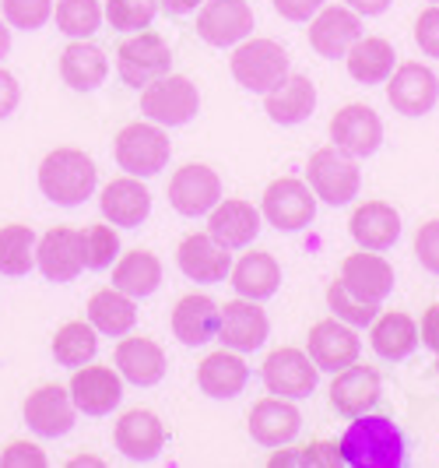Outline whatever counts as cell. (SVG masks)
<instances>
[{"instance_id": "6da1fadb", "label": "cell", "mask_w": 439, "mask_h": 468, "mask_svg": "<svg viewBox=\"0 0 439 468\" xmlns=\"http://www.w3.org/2000/svg\"><path fill=\"white\" fill-rule=\"evenodd\" d=\"M341 462L351 468L404 465V433L387 416H355L341 437Z\"/></svg>"}, {"instance_id": "7a4b0ae2", "label": "cell", "mask_w": 439, "mask_h": 468, "mask_svg": "<svg viewBox=\"0 0 439 468\" xmlns=\"http://www.w3.org/2000/svg\"><path fill=\"white\" fill-rule=\"evenodd\" d=\"M99 169L81 148H53L39 163V190L57 205H81L92 197Z\"/></svg>"}, {"instance_id": "3957f363", "label": "cell", "mask_w": 439, "mask_h": 468, "mask_svg": "<svg viewBox=\"0 0 439 468\" xmlns=\"http://www.w3.org/2000/svg\"><path fill=\"white\" fill-rule=\"evenodd\" d=\"M306 184L317 194V201L348 205L351 197H359L362 173H359L355 155L341 152L338 144H324V148H317V152L309 155V163H306Z\"/></svg>"}, {"instance_id": "277c9868", "label": "cell", "mask_w": 439, "mask_h": 468, "mask_svg": "<svg viewBox=\"0 0 439 468\" xmlns=\"http://www.w3.org/2000/svg\"><path fill=\"white\" fill-rule=\"evenodd\" d=\"M169 152H172V144H169V134L162 131V123H127L113 141V155H116V165L120 169H127L131 176H155V173H162L165 163H169Z\"/></svg>"}, {"instance_id": "5b68a950", "label": "cell", "mask_w": 439, "mask_h": 468, "mask_svg": "<svg viewBox=\"0 0 439 468\" xmlns=\"http://www.w3.org/2000/svg\"><path fill=\"white\" fill-rule=\"evenodd\" d=\"M229 70L246 92L264 95L288 74V53L275 39H243L232 49Z\"/></svg>"}, {"instance_id": "8992f818", "label": "cell", "mask_w": 439, "mask_h": 468, "mask_svg": "<svg viewBox=\"0 0 439 468\" xmlns=\"http://www.w3.org/2000/svg\"><path fill=\"white\" fill-rule=\"evenodd\" d=\"M197 110H201V92L183 74H162L141 89V113L162 127H180L197 117Z\"/></svg>"}, {"instance_id": "52a82bcc", "label": "cell", "mask_w": 439, "mask_h": 468, "mask_svg": "<svg viewBox=\"0 0 439 468\" xmlns=\"http://www.w3.org/2000/svg\"><path fill=\"white\" fill-rule=\"evenodd\" d=\"M260 215L275 226L277 233H299L317 218V194L309 190L306 180L296 176H277L264 190Z\"/></svg>"}, {"instance_id": "ba28073f", "label": "cell", "mask_w": 439, "mask_h": 468, "mask_svg": "<svg viewBox=\"0 0 439 468\" xmlns=\"http://www.w3.org/2000/svg\"><path fill=\"white\" fill-rule=\"evenodd\" d=\"M169 68H172V49H169V43H165L159 32H152V28L134 32L131 39H123L120 49H116V70H120V78H123L127 85H134V89L152 85L155 78L169 74Z\"/></svg>"}, {"instance_id": "9c48e42d", "label": "cell", "mask_w": 439, "mask_h": 468, "mask_svg": "<svg viewBox=\"0 0 439 468\" xmlns=\"http://www.w3.org/2000/svg\"><path fill=\"white\" fill-rule=\"evenodd\" d=\"M260 377H264V388H267L271 395H281V399H306V395H313V388H317L320 367L309 359L306 349L281 346V349L267 352V359H264V367H260Z\"/></svg>"}, {"instance_id": "30bf717a", "label": "cell", "mask_w": 439, "mask_h": 468, "mask_svg": "<svg viewBox=\"0 0 439 468\" xmlns=\"http://www.w3.org/2000/svg\"><path fill=\"white\" fill-rule=\"evenodd\" d=\"M383 85H387V102L401 117H425L439 102L436 70L429 68V64H418V60L397 64Z\"/></svg>"}, {"instance_id": "8fae6325", "label": "cell", "mask_w": 439, "mask_h": 468, "mask_svg": "<svg viewBox=\"0 0 439 468\" xmlns=\"http://www.w3.org/2000/svg\"><path fill=\"white\" fill-rule=\"evenodd\" d=\"M68 391L78 412H85V416H110L120 405V399H123V377L113 367L85 363V367L74 370Z\"/></svg>"}, {"instance_id": "7c38bea8", "label": "cell", "mask_w": 439, "mask_h": 468, "mask_svg": "<svg viewBox=\"0 0 439 468\" xmlns=\"http://www.w3.org/2000/svg\"><path fill=\"white\" fill-rule=\"evenodd\" d=\"M218 201H222V180L211 165L186 163L169 176V205L186 218L208 215Z\"/></svg>"}, {"instance_id": "4fadbf2b", "label": "cell", "mask_w": 439, "mask_h": 468, "mask_svg": "<svg viewBox=\"0 0 439 468\" xmlns=\"http://www.w3.org/2000/svg\"><path fill=\"white\" fill-rule=\"evenodd\" d=\"M306 352H309V359L320 370L338 374V370H345L351 363H359L362 342H359V335H355L351 324L338 321V317H324V321H317L309 328V335H306Z\"/></svg>"}, {"instance_id": "5bb4252c", "label": "cell", "mask_w": 439, "mask_h": 468, "mask_svg": "<svg viewBox=\"0 0 439 468\" xmlns=\"http://www.w3.org/2000/svg\"><path fill=\"white\" fill-rule=\"evenodd\" d=\"M254 32V7L246 0H204L197 11V36L208 47H235Z\"/></svg>"}, {"instance_id": "9a60e30c", "label": "cell", "mask_w": 439, "mask_h": 468, "mask_svg": "<svg viewBox=\"0 0 439 468\" xmlns=\"http://www.w3.org/2000/svg\"><path fill=\"white\" fill-rule=\"evenodd\" d=\"M330 141L355 155V159H366L380 148L383 141V120L372 106H362V102H348L341 106L334 117H330Z\"/></svg>"}, {"instance_id": "2e32d148", "label": "cell", "mask_w": 439, "mask_h": 468, "mask_svg": "<svg viewBox=\"0 0 439 468\" xmlns=\"http://www.w3.org/2000/svg\"><path fill=\"white\" fill-rule=\"evenodd\" d=\"M36 264L49 282H70L85 271V243L81 229L53 226L36 239Z\"/></svg>"}, {"instance_id": "e0dca14e", "label": "cell", "mask_w": 439, "mask_h": 468, "mask_svg": "<svg viewBox=\"0 0 439 468\" xmlns=\"http://www.w3.org/2000/svg\"><path fill=\"white\" fill-rule=\"evenodd\" d=\"M306 36H309L313 53H320L327 60H338L362 36V15H355L351 7H341V4H327L313 15Z\"/></svg>"}, {"instance_id": "ac0fdd59", "label": "cell", "mask_w": 439, "mask_h": 468, "mask_svg": "<svg viewBox=\"0 0 439 468\" xmlns=\"http://www.w3.org/2000/svg\"><path fill=\"white\" fill-rule=\"evenodd\" d=\"M218 342L235 352H254L267 342V314L256 306V300L239 296L222 306Z\"/></svg>"}, {"instance_id": "d6986e66", "label": "cell", "mask_w": 439, "mask_h": 468, "mask_svg": "<svg viewBox=\"0 0 439 468\" xmlns=\"http://www.w3.org/2000/svg\"><path fill=\"white\" fill-rule=\"evenodd\" d=\"M302 430V412L292 405V399H260L250 409V437L264 447H285L296 441V433Z\"/></svg>"}, {"instance_id": "ffe728a7", "label": "cell", "mask_w": 439, "mask_h": 468, "mask_svg": "<svg viewBox=\"0 0 439 468\" xmlns=\"http://www.w3.org/2000/svg\"><path fill=\"white\" fill-rule=\"evenodd\" d=\"M348 233L362 250H391L401 236V211L387 201H362L348 218Z\"/></svg>"}, {"instance_id": "44dd1931", "label": "cell", "mask_w": 439, "mask_h": 468, "mask_svg": "<svg viewBox=\"0 0 439 468\" xmlns=\"http://www.w3.org/2000/svg\"><path fill=\"white\" fill-rule=\"evenodd\" d=\"M113 441L131 462H152L165 447V426L152 409H131L116 420Z\"/></svg>"}, {"instance_id": "7402d4cb", "label": "cell", "mask_w": 439, "mask_h": 468, "mask_svg": "<svg viewBox=\"0 0 439 468\" xmlns=\"http://www.w3.org/2000/svg\"><path fill=\"white\" fill-rule=\"evenodd\" d=\"M260 222H264L260 208H254V205L243 201V197H225V201H218V205L208 211V233L214 236L222 247H229V250L250 247L256 239V233H260Z\"/></svg>"}, {"instance_id": "603a6c76", "label": "cell", "mask_w": 439, "mask_h": 468, "mask_svg": "<svg viewBox=\"0 0 439 468\" xmlns=\"http://www.w3.org/2000/svg\"><path fill=\"white\" fill-rule=\"evenodd\" d=\"M113 363L123 380L138 384V388H152L165 377V352L155 338L148 335H131L120 338L113 352Z\"/></svg>"}, {"instance_id": "cb8c5ba5", "label": "cell", "mask_w": 439, "mask_h": 468, "mask_svg": "<svg viewBox=\"0 0 439 468\" xmlns=\"http://www.w3.org/2000/svg\"><path fill=\"white\" fill-rule=\"evenodd\" d=\"M176 264L186 279L222 282L232 271V254L229 247H222L211 233H190L176 247Z\"/></svg>"}, {"instance_id": "d4e9b609", "label": "cell", "mask_w": 439, "mask_h": 468, "mask_svg": "<svg viewBox=\"0 0 439 468\" xmlns=\"http://www.w3.org/2000/svg\"><path fill=\"white\" fill-rule=\"evenodd\" d=\"M341 282L355 296L370 303H383L393 292V268L380 250H359L341 261Z\"/></svg>"}, {"instance_id": "484cf974", "label": "cell", "mask_w": 439, "mask_h": 468, "mask_svg": "<svg viewBox=\"0 0 439 468\" xmlns=\"http://www.w3.org/2000/svg\"><path fill=\"white\" fill-rule=\"evenodd\" d=\"M74 401L70 391L60 384H43L25 399V422L39 433V437H64L74 426Z\"/></svg>"}, {"instance_id": "4316f807", "label": "cell", "mask_w": 439, "mask_h": 468, "mask_svg": "<svg viewBox=\"0 0 439 468\" xmlns=\"http://www.w3.org/2000/svg\"><path fill=\"white\" fill-rule=\"evenodd\" d=\"M376 401H380V374L372 367L351 363L330 380V405H334V412H341L348 420L372 412Z\"/></svg>"}, {"instance_id": "83f0119b", "label": "cell", "mask_w": 439, "mask_h": 468, "mask_svg": "<svg viewBox=\"0 0 439 468\" xmlns=\"http://www.w3.org/2000/svg\"><path fill=\"white\" fill-rule=\"evenodd\" d=\"M99 208L106 215V222L134 229V226H141V222L148 218V211H152V194L141 184V176H131V173H127V176H116V180H110V184L102 187Z\"/></svg>"}, {"instance_id": "f1b7e54d", "label": "cell", "mask_w": 439, "mask_h": 468, "mask_svg": "<svg viewBox=\"0 0 439 468\" xmlns=\"http://www.w3.org/2000/svg\"><path fill=\"white\" fill-rule=\"evenodd\" d=\"M313 110H317V85L306 74H285L271 92H264V113L281 127L302 123Z\"/></svg>"}, {"instance_id": "f546056e", "label": "cell", "mask_w": 439, "mask_h": 468, "mask_svg": "<svg viewBox=\"0 0 439 468\" xmlns=\"http://www.w3.org/2000/svg\"><path fill=\"white\" fill-rule=\"evenodd\" d=\"M250 380V367L235 349H218L201 359L197 367V388L208 399H235Z\"/></svg>"}, {"instance_id": "4dcf8cb0", "label": "cell", "mask_w": 439, "mask_h": 468, "mask_svg": "<svg viewBox=\"0 0 439 468\" xmlns=\"http://www.w3.org/2000/svg\"><path fill=\"white\" fill-rule=\"evenodd\" d=\"M218 321H222V306L204 292H190L172 310V335L183 346L197 349L211 338H218Z\"/></svg>"}, {"instance_id": "1f68e13d", "label": "cell", "mask_w": 439, "mask_h": 468, "mask_svg": "<svg viewBox=\"0 0 439 468\" xmlns=\"http://www.w3.org/2000/svg\"><path fill=\"white\" fill-rule=\"evenodd\" d=\"M370 346L380 359H408L418 349V324L415 317L401 314V310H387V314H376L370 324Z\"/></svg>"}, {"instance_id": "d6a6232c", "label": "cell", "mask_w": 439, "mask_h": 468, "mask_svg": "<svg viewBox=\"0 0 439 468\" xmlns=\"http://www.w3.org/2000/svg\"><path fill=\"white\" fill-rule=\"evenodd\" d=\"M348 74L362 85H383L397 68V53L383 36H359L345 53Z\"/></svg>"}, {"instance_id": "836d02e7", "label": "cell", "mask_w": 439, "mask_h": 468, "mask_svg": "<svg viewBox=\"0 0 439 468\" xmlns=\"http://www.w3.org/2000/svg\"><path fill=\"white\" fill-rule=\"evenodd\" d=\"M229 275L239 296L260 303V300H267V296L277 292V285H281V264L267 250H250V254H243V258L232 264Z\"/></svg>"}, {"instance_id": "e575fe53", "label": "cell", "mask_w": 439, "mask_h": 468, "mask_svg": "<svg viewBox=\"0 0 439 468\" xmlns=\"http://www.w3.org/2000/svg\"><path fill=\"white\" fill-rule=\"evenodd\" d=\"M106 74H110L106 53L92 43H85V39H74L60 53V78L74 92H92L106 81Z\"/></svg>"}, {"instance_id": "d590c367", "label": "cell", "mask_w": 439, "mask_h": 468, "mask_svg": "<svg viewBox=\"0 0 439 468\" xmlns=\"http://www.w3.org/2000/svg\"><path fill=\"white\" fill-rule=\"evenodd\" d=\"M89 321L99 335H131V328L138 324V306H134V296L120 292L116 285L110 289H99L89 300Z\"/></svg>"}, {"instance_id": "8d00e7d4", "label": "cell", "mask_w": 439, "mask_h": 468, "mask_svg": "<svg viewBox=\"0 0 439 468\" xmlns=\"http://www.w3.org/2000/svg\"><path fill=\"white\" fill-rule=\"evenodd\" d=\"M162 282V261L155 258L152 250H127L123 258L113 264V285L127 296H152Z\"/></svg>"}, {"instance_id": "74e56055", "label": "cell", "mask_w": 439, "mask_h": 468, "mask_svg": "<svg viewBox=\"0 0 439 468\" xmlns=\"http://www.w3.org/2000/svg\"><path fill=\"white\" fill-rule=\"evenodd\" d=\"M95 352H99V331L92 328V321H68L53 335V356L60 367L78 370V367L92 363Z\"/></svg>"}, {"instance_id": "f35d334b", "label": "cell", "mask_w": 439, "mask_h": 468, "mask_svg": "<svg viewBox=\"0 0 439 468\" xmlns=\"http://www.w3.org/2000/svg\"><path fill=\"white\" fill-rule=\"evenodd\" d=\"M32 264H36V233H32V226H22V222L0 226V275L18 279V275L32 271Z\"/></svg>"}, {"instance_id": "ab89813d", "label": "cell", "mask_w": 439, "mask_h": 468, "mask_svg": "<svg viewBox=\"0 0 439 468\" xmlns=\"http://www.w3.org/2000/svg\"><path fill=\"white\" fill-rule=\"evenodd\" d=\"M57 28L70 39H89L102 25V4L99 0H57L53 7Z\"/></svg>"}, {"instance_id": "60d3db41", "label": "cell", "mask_w": 439, "mask_h": 468, "mask_svg": "<svg viewBox=\"0 0 439 468\" xmlns=\"http://www.w3.org/2000/svg\"><path fill=\"white\" fill-rule=\"evenodd\" d=\"M327 306L334 310L338 321H345L351 328H370L372 317L380 314V303H370V300L355 296L341 279H334L327 285Z\"/></svg>"}, {"instance_id": "b9f144b4", "label": "cell", "mask_w": 439, "mask_h": 468, "mask_svg": "<svg viewBox=\"0 0 439 468\" xmlns=\"http://www.w3.org/2000/svg\"><path fill=\"white\" fill-rule=\"evenodd\" d=\"M271 468H292V465H313V468H334V465H345L341 462V447L338 444H327V441H313V444H302V447H285V451H277L271 454Z\"/></svg>"}, {"instance_id": "7bdbcfd3", "label": "cell", "mask_w": 439, "mask_h": 468, "mask_svg": "<svg viewBox=\"0 0 439 468\" xmlns=\"http://www.w3.org/2000/svg\"><path fill=\"white\" fill-rule=\"evenodd\" d=\"M81 243H85V268H110L120 258V236H116L113 222H92L81 229Z\"/></svg>"}, {"instance_id": "ee69618b", "label": "cell", "mask_w": 439, "mask_h": 468, "mask_svg": "<svg viewBox=\"0 0 439 468\" xmlns=\"http://www.w3.org/2000/svg\"><path fill=\"white\" fill-rule=\"evenodd\" d=\"M159 11V0H106V18L120 32H141L148 28Z\"/></svg>"}, {"instance_id": "f6af8a7d", "label": "cell", "mask_w": 439, "mask_h": 468, "mask_svg": "<svg viewBox=\"0 0 439 468\" xmlns=\"http://www.w3.org/2000/svg\"><path fill=\"white\" fill-rule=\"evenodd\" d=\"M0 11H4L7 25L32 32L53 18V0H0Z\"/></svg>"}, {"instance_id": "bcb514c9", "label": "cell", "mask_w": 439, "mask_h": 468, "mask_svg": "<svg viewBox=\"0 0 439 468\" xmlns=\"http://www.w3.org/2000/svg\"><path fill=\"white\" fill-rule=\"evenodd\" d=\"M415 258L425 271L439 275V218H429L415 229Z\"/></svg>"}, {"instance_id": "7dc6e473", "label": "cell", "mask_w": 439, "mask_h": 468, "mask_svg": "<svg viewBox=\"0 0 439 468\" xmlns=\"http://www.w3.org/2000/svg\"><path fill=\"white\" fill-rule=\"evenodd\" d=\"M415 47L439 60V4H429L415 18Z\"/></svg>"}, {"instance_id": "c3c4849f", "label": "cell", "mask_w": 439, "mask_h": 468, "mask_svg": "<svg viewBox=\"0 0 439 468\" xmlns=\"http://www.w3.org/2000/svg\"><path fill=\"white\" fill-rule=\"evenodd\" d=\"M47 454L39 444H28V441H15V444L4 447L0 454V468H47Z\"/></svg>"}, {"instance_id": "681fc988", "label": "cell", "mask_w": 439, "mask_h": 468, "mask_svg": "<svg viewBox=\"0 0 439 468\" xmlns=\"http://www.w3.org/2000/svg\"><path fill=\"white\" fill-rule=\"evenodd\" d=\"M271 4L285 22H309L324 7V0H271Z\"/></svg>"}, {"instance_id": "f907efd6", "label": "cell", "mask_w": 439, "mask_h": 468, "mask_svg": "<svg viewBox=\"0 0 439 468\" xmlns=\"http://www.w3.org/2000/svg\"><path fill=\"white\" fill-rule=\"evenodd\" d=\"M18 102H22V89H18V81H15V74H11V70H4V68H0V120H4V117H11Z\"/></svg>"}, {"instance_id": "816d5d0a", "label": "cell", "mask_w": 439, "mask_h": 468, "mask_svg": "<svg viewBox=\"0 0 439 468\" xmlns=\"http://www.w3.org/2000/svg\"><path fill=\"white\" fill-rule=\"evenodd\" d=\"M418 342L425 349L439 352V303H433L422 314V324H418Z\"/></svg>"}, {"instance_id": "f5cc1de1", "label": "cell", "mask_w": 439, "mask_h": 468, "mask_svg": "<svg viewBox=\"0 0 439 468\" xmlns=\"http://www.w3.org/2000/svg\"><path fill=\"white\" fill-rule=\"evenodd\" d=\"M391 4H393V0H348V7H351L355 15H366V18H372V15H383Z\"/></svg>"}, {"instance_id": "db71d44e", "label": "cell", "mask_w": 439, "mask_h": 468, "mask_svg": "<svg viewBox=\"0 0 439 468\" xmlns=\"http://www.w3.org/2000/svg\"><path fill=\"white\" fill-rule=\"evenodd\" d=\"M201 4H204V0H159V7H162L165 15H172V18H176V15H190V11H197Z\"/></svg>"}, {"instance_id": "11a10c76", "label": "cell", "mask_w": 439, "mask_h": 468, "mask_svg": "<svg viewBox=\"0 0 439 468\" xmlns=\"http://www.w3.org/2000/svg\"><path fill=\"white\" fill-rule=\"evenodd\" d=\"M11 49V28H7V22L0 18V57Z\"/></svg>"}, {"instance_id": "9f6ffc18", "label": "cell", "mask_w": 439, "mask_h": 468, "mask_svg": "<svg viewBox=\"0 0 439 468\" xmlns=\"http://www.w3.org/2000/svg\"><path fill=\"white\" fill-rule=\"evenodd\" d=\"M78 465H95V468H102V462H99V458H92V454H85V458H74V462H70V468H78Z\"/></svg>"}, {"instance_id": "6f0895ef", "label": "cell", "mask_w": 439, "mask_h": 468, "mask_svg": "<svg viewBox=\"0 0 439 468\" xmlns=\"http://www.w3.org/2000/svg\"><path fill=\"white\" fill-rule=\"evenodd\" d=\"M436 374H439V352H436Z\"/></svg>"}, {"instance_id": "680465c9", "label": "cell", "mask_w": 439, "mask_h": 468, "mask_svg": "<svg viewBox=\"0 0 439 468\" xmlns=\"http://www.w3.org/2000/svg\"><path fill=\"white\" fill-rule=\"evenodd\" d=\"M433 4H439V0H433Z\"/></svg>"}]
</instances>
